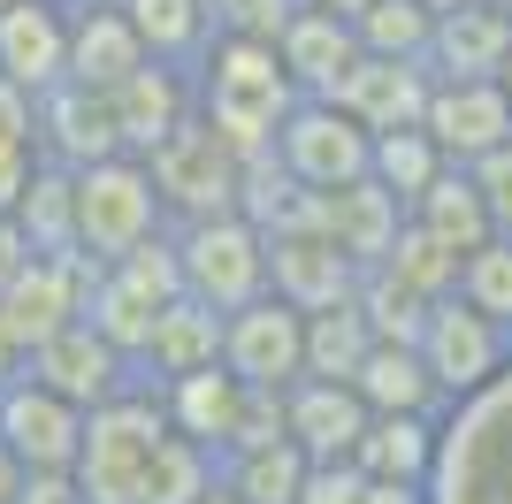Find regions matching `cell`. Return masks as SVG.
I'll return each mask as SVG.
<instances>
[{"mask_svg":"<svg viewBox=\"0 0 512 504\" xmlns=\"http://www.w3.org/2000/svg\"><path fill=\"white\" fill-rule=\"evenodd\" d=\"M360 428H367V405L352 398V382H314V375L283 382V436L299 443L314 466L352 459Z\"/></svg>","mask_w":512,"mask_h":504,"instance_id":"22","label":"cell"},{"mask_svg":"<svg viewBox=\"0 0 512 504\" xmlns=\"http://www.w3.org/2000/svg\"><path fill=\"white\" fill-rule=\"evenodd\" d=\"M23 260H31V245H23V230L8 222V214H0V283H8V275H16Z\"/></svg>","mask_w":512,"mask_h":504,"instance_id":"44","label":"cell"},{"mask_svg":"<svg viewBox=\"0 0 512 504\" xmlns=\"http://www.w3.org/2000/svg\"><path fill=\"white\" fill-rule=\"evenodd\" d=\"M77 428H85V413L69 398H54L46 382L31 375H8L0 382V451L31 474V466H69L77 459Z\"/></svg>","mask_w":512,"mask_h":504,"instance_id":"13","label":"cell"},{"mask_svg":"<svg viewBox=\"0 0 512 504\" xmlns=\"http://www.w3.org/2000/svg\"><path fill=\"white\" fill-rule=\"evenodd\" d=\"M299 336H306V314L260 291L253 306L222 314V367L253 390H283V382H299Z\"/></svg>","mask_w":512,"mask_h":504,"instance_id":"12","label":"cell"},{"mask_svg":"<svg viewBox=\"0 0 512 504\" xmlns=\"http://www.w3.org/2000/svg\"><path fill=\"white\" fill-rule=\"evenodd\" d=\"M421 130L451 168H467V161H482L490 146L512 138V107H505V92H497L490 77H428Z\"/></svg>","mask_w":512,"mask_h":504,"instance_id":"11","label":"cell"},{"mask_svg":"<svg viewBox=\"0 0 512 504\" xmlns=\"http://www.w3.org/2000/svg\"><path fill=\"white\" fill-rule=\"evenodd\" d=\"M291 107H299V84L283 77L276 46L222 39V31H214V46L192 62V115L237 153V161L276 146V130H283Z\"/></svg>","mask_w":512,"mask_h":504,"instance_id":"1","label":"cell"},{"mask_svg":"<svg viewBox=\"0 0 512 504\" xmlns=\"http://www.w3.org/2000/svg\"><path fill=\"white\" fill-rule=\"evenodd\" d=\"M436 420L444 413H367L360 443H352V466L375 474V482H398V489H428V474H436Z\"/></svg>","mask_w":512,"mask_h":504,"instance_id":"25","label":"cell"},{"mask_svg":"<svg viewBox=\"0 0 512 504\" xmlns=\"http://www.w3.org/2000/svg\"><path fill=\"white\" fill-rule=\"evenodd\" d=\"M428 504H512V367L444 405Z\"/></svg>","mask_w":512,"mask_h":504,"instance_id":"2","label":"cell"},{"mask_svg":"<svg viewBox=\"0 0 512 504\" xmlns=\"http://www.w3.org/2000/svg\"><path fill=\"white\" fill-rule=\"evenodd\" d=\"M123 23L138 31L146 62H169V69H192L199 54L214 46V16L207 0H115Z\"/></svg>","mask_w":512,"mask_h":504,"instance_id":"29","label":"cell"},{"mask_svg":"<svg viewBox=\"0 0 512 504\" xmlns=\"http://www.w3.org/2000/svg\"><path fill=\"white\" fill-rule=\"evenodd\" d=\"M306 8H329V16H344V23H352V16L367 8V0H306Z\"/></svg>","mask_w":512,"mask_h":504,"instance_id":"46","label":"cell"},{"mask_svg":"<svg viewBox=\"0 0 512 504\" xmlns=\"http://www.w3.org/2000/svg\"><path fill=\"white\" fill-rule=\"evenodd\" d=\"M398 222H406V207H398L375 176H352V184H337V191H314V230L329 237L352 268H375V260L390 252V237H398Z\"/></svg>","mask_w":512,"mask_h":504,"instance_id":"18","label":"cell"},{"mask_svg":"<svg viewBox=\"0 0 512 504\" xmlns=\"http://www.w3.org/2000/svg\"><path fill=\"white\" fill-rule=\"evenodd\" d=\"M497 8H505V23H512V0H497Z\"/></svg>","mask_w":512,"mask_h":504,"instance_id":"51","label":"cell"},{"mask_svg":"<svg viewBox=\"0 0 512 504\" xmlns=\"http://www.w3.org/2000/svg\"><path fill=\"white\" fill-rule=\"evenodd\" d=\"M268 153L291 168L299 191H337V184H352V176H367V130L329 100H299L283 115V130H276Z\"/></svg>","mask_w":512,"mask_h":504,"instance_id":"9","label":"cell"},{"mask_svg":"<svg viewBox=\"0 0 512 504\" xmlns=\"http://www.w3.org/2000/svg\"><path fill=\"white\" fill-rule=\"evenodd\" d=\"M8 504H85V497L69 482V466H31V474H16V497Z\"/></svg>","mask_w":512,"mask_h":504,"instance_id":"42","label":"cell"},{"mask_svg":"<svg viewBox=\"0 0 512 504\" xmlns=\"http://www.w3.org/2000/svg\"><path fill=\"white\" fill-rule=\"evenodd\" d=\"M451 298H467L482 321H497V329L512 336V237H482V245L459 260Z\"/></svg>","mask_w":512,"mask_h":504,"instance_id":"36","label":"cell"},{"mask_svg":"<svg viewBox=\"0 0 512 504\" xmlns=\"http://www.w3.org/2000/svg\"><path fill=\"white\" fill-rule=\"evenodd\" d=\"M512 46V23L497 0H467V8H444L436 31H428V77H497Z\"/></svg>","mask_w":512,"mask_h":504,"instance_id":"26","label":"cell"},{"mask_svg":"<svg viewBox=\"0 0 512 504\" xmlns=\"http://www.w3.org/2000/svg\"><path fill=\"white\" fill-rule=\"evenodd\" d=\"M16 474H23V466H16V459H8V451H0V504L16 497Z\"/></svg>","mask_w":512,"mask_h":504,"instance_id":"47","label":"cell"},{"mask_svg":"<svg viewBox=\"0 0 512 504\" xmlns=\"http://www.w3.org/2000/svg\"><path fill=\"white\" fill-rule=\"evenodd\" d=\"M352 283H360V268L321 230H276L268 237V298L299 306V314H321V306H344Z\"/></svg>","mask_w":512,"mask_h":504,"instance_id":"15","label":"cell"},{"mask_svg":"<svg viewBox=\"0 0 512 504\" xmlns=\"http://www.w3.org/2000/svg\"><path fill=\"white\" fill-rule=\"evenodd\" d=\"M436 168H451V161L428 146L421 123H413V130H375V138H367V176H375V184H383L398 207H406V199L428 184V176H436Z\"/></svg>","mask_w":512,"mask_h":504,"instance_id":"34","label":"cell"},{"mask_svg":"<svg viewBox=\"0 0 512 504\" xmlns=\"http://www.w3.org/2000/svg\"><path fill=\"white\" fill-rule=\"evenodd\" d=\"M130 69H146V46L123 23L115 0H69V62L62 84H85V92H115Z\"/></svg>","mask_w":512,"mask_h":504,"instance_id":"19","label":"cell"},{"mask_svg":"<svg viewBox=\"0 0 512 504\" xmlns=\"http://www.w3.org/2000/svg\"><path fill=\"white\" fill-rule=\"evenodd\" d=\"M413 352H421V367L436 375V390H444V405H451V398H474L482 382L505 375L512 367V336L497 329V321H482L467 298H428Z\"/></svg>","mask_w":512,"mask_h":504,"instance_id":"7","label":"cell"},{"mask_svg":"<svg viewBox=\"0 0 512 504\" xmlns=\"http://www.w3.org/2000/svg\"><path fill=\"white\" fill-rule=\"evenodd\" d=\"M146 382H176V375H199V367H222V314H207L199 298H169L153 314L146 344L130 359Z\"/></svg>","mask_w":512,"mask_h":504,"instance_id":"24","label":"cell"},{"mask_svg":"<svg viewBox=\"0 0 512 504\" xmlns=\"http://www.w3.org/2000/svg\"><path fill=\"white\" fill-rule=\"evenodd\" d=\"M199 504H237V497H230V489H222V482H214V489H207V497H199Z\"/></svg>","mask_w":512,"mask_h":504,"instance_id":"49","label":"cell"},{"mask_svg":"<svg viewBox=\"0 0 512 504\" xmlns=\"http://www.w3.org/2000/svg\"><path fill=\"white\" fill-rule=\"evenodd\" d=\"M107 115H115L123 153H138V161H146V153L161 146L176 123H192V69H169V62L130 69V77L107 92Z\"/></svg>","mask_w":512,"mask_h":504,"instance_id":"17","label":"cell"},{"mask_svg":"<svg viewBox=\"0 0 512 504\" xmlns=\"http://www.w3.org/2000/svg\"><path fill=\"white\" fill-rule=\"evenodd\" d=\"M276 62H283V77L299 84V100H329V84L344 77V69L360 62V39H352V23L344 16H329V8H291L283 16V31L276 39Z\"/></svg>","mask_w":512,"mask_h":504,"instance_id":"21","label":"cell"},{"mask_svg":"<svg viewBox=\"0 0 512 504\" xmlns=\"http://www.w3.org/2000/svg\"><path fill=\"white\" fill-rule=\"evenodd\" d=\"M31 161H39V153L23 146V138H8V130H0V214L16 207V191H23V176H31Z\"/></svg>","mask_w":512,"mask_h":504,"instance_id":"43","label":"cell"},{"mask_svg":"<svg viewBox=\"0 0 512 504\" xmlns=\"http://www.w3.org/2000/svg\"><path fill=\"white\" fill-rule=\"evenodd\" d=\"M169 443V420H161V398H153V382L138 375L123 398H107L85 413L77 428V459H69V482L85 504H138L146 489V466L153 451Z\"/></svg>","mask_w":512,"mask_h":504,"instance_id":"3","label":"cell"},{"mask_svg":"<svg viewBox=\"0 0 512 504\" xmlns=\"http://www.w3.org/2000/svg\"><path fill=\"white\" fill-rule=\"evenodd\" d=\"M176 283L184 298H199L207 314H237L268 291V237L245 214H207V222H176Z\"/></svg>","mask_w":512,"mask_h":504,"instance_id":"5","label":"cell"},{"mask_svg":"<svg viewBox=\"0 0 512 504\" xmlns=\"http://www.w3.org/2000/svg\"><path fill=\"white\" fill-rule=\"evenodd\" d=\"M153 398H161V420H169V436L199 443V451H230L237 436V405H245V382L230 367H199V375H176V382H153Z\"/></svg>","mask_w":512,"mask_h":504,"instance_id":"23","label":"cell"},{"mask_svg":"<svg viewBox=\"0 0 512 504\" xmlns=\"http://www.w3.org/2000/svg\"><path fill=\"white\" fill-rule=\"evenodd\" d=\"M23 375L46 382L54 398H69L77 413H92V405L123 398L130 382H138V367H130L115 344H107L100 329H85V321H69V329H54L46 344H31L23 352Z\"/></svg>","mask_w":512,"mask_h":504,"instance_id":"10","label":"cell"},{"mask_svg":"<svg viewBox=\"0 0 512 504\" xmlns=\"http://www.w3.org/2000/svg\"><path fill=\"white\" fill-rule=\"evenodd\" d=\"M69 62V0H8L0 8V84L16 92H54Z\"/></svg>","mask_w":512,"mask_h":504,"instance_id":"14","label":"cell"},{"mask_svg":"<svg viewBox=\"0 0 512 504\" xmlns=\"http://www.w3.org/2000/svg\"><path fill=\"white\" fill-rule=\"evenodd\" d=\"M428 31H436V16H428L421 0H367L360 16H352L360 54H383V62H421Z\"/></svg>","mask_w":512,"mask_h":504,"instance_id":"33","label":"cell"},{"mask_svg":"<svg viewBox=\"0 0 512 504\" xmlns=\"http://www.w3.org/2000/svg\"><path fill=\"white\" fill-rule=\"evenodd\" d=\"M299 504H428V489H398V482H375V474H360L352 459H329L306 474Z\"/></svg>","mask_w":512,"mask_h":504,"instance_id":"39","label":"cell"},{"mask_svg":"<svg viewBox=\"0 0 512 504\" xmlns=\"http://www.w3.org/2000/svg\"><path fill=\"white\" fill-rule=\"evenodd\" d=\"M467 184H474V199H482V214H490V230L512 237V138L490 146L482 161H467Z\"/></svg>","mask_w":512,"mask_h":504,"instance_id":"40","label":"cell"},{"mask_svg":"<svg viewBox=\"0 0 512 504\" xmlns=\"http://www.w3.org/2000/svg\"><path fill=\"white\" fill-rule=\"evenodd\" d=\"M92 275H100L92 252H31V260L0 283V321H8V336H16V352L46 344L54 329H69V321L85 314Z\"/></svg>","mask_w":512,"mask_h":504,"instance_id":"8","label":"cell"},{"mask_svg":"<svg viewBox=\"0 0 512 504\" xmlns=\"http://www.w3.org/2000/svg\"><path fill=\"white\" fill-rule=\"evenodd\" d=\"M214 489V451H199V443L169 436L161 451H153L146 466V489H138V504H199Z\"/></svg>","mask_w":512,"mask_h":504,"instance_id":"38","label":"cell"},{"mask_svg":"<svg viewBox=\"0 0 512 504\" xmlns=\"http://www.w3.org/2000/svg\"><path fill=\"white\" fill-rule=\"evenodd\" d=\"M428 100V62H383V54H360L329 84V107H344L352 123L375 138V130H413Z\"/></svg>","mask_w":512,"mask_h":504,"instance_id":"16","label":"cell"},{"mask_svg":"<svg viewBox=\"0 0 512 504\" xmlns=\"http://www.w3.org/2000/svg\"><path fill=\"white\" fill-rule=\"evenodd\" d=\"M490 84L505 92V107H512V46H505V62H497V77H490Z\"/></svg>","mask_w":512,"mask_h":504,"instance_id":"48","label":"cell"},{"mask_svg":"<svg viewBox=\"0 0 512 504\" xmlns=\"http://www.w3.org/2000/svg\"><path fill=\"white\" fill-rule=\"evenodd\" d=\"M306 474H314V459H306L299 443H253V451H230V459H214V482L230 489L237 504H299Z\"/></svg>","mask_w":512,"mask_h":504,"instance_id":"30","label":"cell"},{"mask_svg":"<svg viewBox=\"0 0 512 504\" xmlns=\"http://www.w3.org/2000/svg\"><path fill=\"white\" fill-rule=\"evenodd\" d=\"M375 268L390 275V283H406L413 298H451V283H459V252H444L428 230H413V222H398V237H390V252L375 260Z\"/></svg>","mask_w":512,"mask_h":504,"instance_id":"35","label":"cell"},{"mask_svg":"<svg viewBox=\"0 0 512 504\" xmlns=\"http://www.w3.org/2000/svg\"><path fill=\"white\" fill-rule=\"evenodd\" d=\"M31 146H39V161H54V168H85V161L123 153L115 115H107V92H85V84L39 92V130H31Z\"/></svg>","mask_w":512,"mask_h":504,"instance_id":"20","label":"cell"},{"mask_svg":"<svg viewBox=\"0 0 512 504\" xmlns=\"http://www.w3.org/2000/svg\"><path fill=\"white\" fill-rule=\"evenodd\" d=\"M352 306H360V321H367V336L375 344H413L421 336V298L406 291V283H390L383 268H360V283H352Z\"/></svg>","mask_w":512,"mask_h":504,"instance_id":"37","label":"cell"},{"mask_svg":"<svg viewBox=\"0 0 512 504\" xmlns=\"http://www.w3.org/2000/svg\"><path fill=\"white\" fill-rule=\"evenodd\" d=\"M23 375V352H16V336H8V321H0V382Z\"/></svg>","mask_w":512,"mask_h":504,"instance_id":"45","label":"cell"},{"mask_svg":"<svg viewBox=\"0 0 512 504\" xmlns=\"http://www.w3.org/2000/svg\"><path fill=\"white\" fill-rule=\"evenodd\" d=\"M367 321L360 306L344 298V306H321V314H306V336H299V375L314 382H352V367L367 359Z\"/></svg>","mask_w":512,"mask_h":504,"instance_id":"31","label":"cell"},{"mask_svg":"<svg viewBox=\"0 0 512 504\" xmlns=\"http://www.w3.org/2000/svg\"><path fill=\"white\" fill-rule=\"evenodd\" d=\"M406 222H413V230H428L444 252H459V260H467L482 237H497L490 214H482V199H474V184H467V168H436V176L406 199Z\"/></svg>","mask_w":512,"mask_h":504,"instance_id":"28","label":"cell"},{"mask_svg":"<svg viewBox=\"0 0 512 504\" xmlns=\"http://www.w3.org/2000/svg\"><path fill=\"white\" fill-rule=\"evenodd\" d=\"M0 8H8V0H0Z\"/></svg>","mask_w":512,"mask_h":504,"instance_id":"52","label":"cell"},{"mask_svg":"<svg viewBox=\"0 0 512 504\" xmlns=\"http://www.w3.org/2000/svg\"><path fill=\"white\" fill-rule=\"evenodd\" d=\"M421 8H428V16H444V8H467V0H421Z\"/></svg>","mask_w":512,"mask_h":504,"instance_id":"50","label":"cell"},{"mask_svg":"<svg viewBox=\"0 0 512 504\" xmlns=\"http://www.w3.org/2000/svg\"><path fill=\"white\" fill-rule=\"evenodd\" d=\"M8 222L23 230V245H31V252H77V237H69V168L31 161V176H23Z\"/></svg>","mask_w":512,"mask_h":504,"instance_id":"32","label":"cell"},{"mask_svg":"<svg viewBox=\"0 0 512 504\" xmlns=\"http://www.w3.org/2000/svg\"><path fill=\"white\" fill-rule=\"evenodd\" d=\"M146 176H153V199L161 214L176 222H207V214H237V153L214 138L207 123H176L161 146L146 153Z\"/></svg>","mask_w":512,"mask_h":504,"instance_id":"6","label":"cell"},{"mask_svg":"<svg viewBox=\"0 0 512 504\" xmlns=\"http://www.w3.org/2000/svg\"><path fill=\"white\" fill-rule=\"evenodd\" d=\"M169 230V214H161V199H153V176L138 153H107V161H85L69 168V237H77V252H92V260H123L130 245H146V237Z\"/></svg>","mask_w":512,"mask_h":504,"instance_id":"4","label":"cell"},{"mask_svg":"<svg viewBox=\"0 0 512 504\" xmlns=\"http://www.w3.org/2000/svg\"><path fill=\"white\" fill-rule=\"evenodd\" d=\"M352 398L367 413H444V390L413 344H367V359L352 367Z\"/></svg>","mask_w":512,"mask_h":504,"instance_id":"27","label":"cell"},{"mask_svg":"<svg viewBox=\"0 0 512 504\" xmlns=\"http://www.w3.org/2000/svg\"><path fill=\"white\" fill-rule=\"evenodd\" d=\"M291 8H299V0H207V16H214V31H222V39H276L283 31V16H291Z\"/></svg>","mask_w":512,"mask_h":504,"instance_id":"41","label":"cell"}]
</instances>
